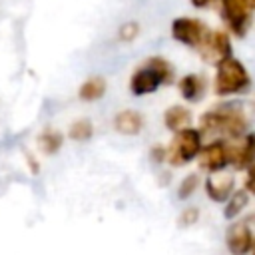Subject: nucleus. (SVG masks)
Here are the masks:
<instances>
[{
    "label": "nucleus",
    "instance_id": "f257e3e1",
    "mask_svg": "<svg viewBox=\"0 0 255 255\" xmlns=\"http://www.w3.org/2000/svg\"><path fill=\"white\" fill-rule=\"evenodd\" d=\"M247 129V116L239 104H223L199 118L201 135H225V137H241Z\"/></svg>",
    "mask_w": 255,
    "mask_h": 255
},
{
    "label": "nucleus",
    "instance_id": "f03ea898",
    "mask_svg": "<svg viewBox=\"0 0 255 255\" xmlns=\"http://www.w3.org/2000/svg\"><path fill=\"white\" fill-rule=\"evenodd\" d=\"M175 78L171 64L161 56L147 58L129 78V92L133 96H147L153 94L159 86L171 84Z\"/></svg>",
    "mask_w": 255,
    "mask_h": 255
},
{
    "label": "nucleus",
    "instance_id": "7ed1b4c3",
    "mask_svg": "<svg viewBox=\"0 0 255 255\" xmlns=\"http://www.w3.org/2000/svg\"><path fill=\"white\" fill-rule=\"evenodd\" d=\"M251 86V78L247 68L233 56L221 60L215 64V80H213V92L217 96H235L247 92Z\"/></svg>",
    "mask_w": 255,
    "mask_h": 255
},
{
    "label": "nucleus",
    "instance_id": "20e7f679",
    "mask_svg": "<svg viewBox=\"0 0 255 255\" xmlns=\"http://www.w3.org/2000/svg\"><path fill=\"white\" fill-rule=\"evenodd\" d=\"M201 137H203L201 131L191 126L177 131L175 137L171 139V145L167 147V161L177 167V165H185L191 159H195L203 147Z\"/></svg>",
    "mask_w": 255,
    "mask_h": 255
},
{
    "label": "nucleus",
    "instance_id": "39448f33",
    "mask_svg": "<svg viewBox=\"0 0 255 255\" xmlns=\"http://www.w3.org/2000/svg\"><path fill=\"white\" fill-rule=\"evenodd\" d=\"M209 34H211V30L201 20H197V18L181 16V18H175L171 22V36H173V40H177L179 44L189 46V48L203 50V46L209 40Z\"/></svg>",
    "mask_w": 255,
    "mask_h": 255
},
{
    "label": "nucleus",
    "instance_id": "423d86ee",
    "mask_svg": "<svg viewBox=\"0 0 255 255\" xmlns=\"http://www.w3.org/2000/svg\"><path fill=\"white\" fill-rule=\"evenodd\" d=\"M221 14L227 22V28L235 36H245L251 24V2L249 0H219Z\"/></svg>",
    "mask_w": 255,
    "mask_h": 255
},
{
    "label": "nucleus",
    "instance_id": "0eeeda50",
    "mask_svg": "<svg viewBox=\"0 0 255 255\" xmlns=\"http://www.w3.org/2000/svg\"><path fill=\"white\" fill-rule=\"evenodd\" d=\"M197 157L201 169L209 173L223 171L227 165H231V143L227 139H213L201 147Z\"/></svg>",
    "mask_w": 255,
    "mask_h": 255
},
{
    "label": "nucleus",
    "instance_id": "6e6552de",
    "mask_svg": "<svg viewBox=\"0 0 255 255\" xmlns=\"http://www.w3.org/2000/svg\"><path fill=\"white\" fill-rule=\"evenodd\" d=\"M255 243L253 229L249 225V219H239L231 223L225 231V245L231 255H249L251 247Z\"/></svg>",
    "mask_w": 255,
    "mask_h": 255
},
{
    "label": "nucleus",
    "instance_id": "1a4fd4ad",
    "mask_svg": "<svg viewBox=\"0 0 255 255\" xmlns=\"http://www.w3.org/2000/svg\"><path fill=\"white\" fill-rule=\"evenodd\" d=\"M235 191V177L231 173L225 171H217V173H209L205 179V193L211 201L215 203H223L231 197V193Z\"/></svg>",
    "mask_w": 255,
    "mask_h": 255
},
{
    "label": "nucleus",
    "instance_id": "9d476101",
    "mask_svg": "<svg viewBox=\"0 0 255 255\" xmlns=\"http://www.w3.org/2000/svg\"><path fill=\"white\" fill-rule=\"evenodd\" d=\"M255 163V131H249L239 137L237 143H231V165L235 169H247Z\"/></svg>",
    "mask_w": 255,
    "mask_h": 255
},
{
    "label": "nucleus",
    "instance_id": "9b49d317",
    "mask_svg": "<svg viewBox=\"0 0 255 255\" xmlns=\"http://www.w3.org/2000/svg\"><path fill=\"white\" fill-rule=\"evenodd\" d=\"M205 58H211L215 64L231 56V38L225 30H213L209 34L207 44L203 46Z\"/></svg>",
    "mask_w": 255,
    "mask_h": 255
},
{
    "label": "nucleus",
    "instance_id": "f8f14e48",
    "mask_svg": "<svg viewBox=\"0 0 255 255\" xmlns=\"http://www.w3.org/2000/svg\"><path fill=\"white\" fill-rule=\"evenodd\" d=\"M114 128L124 135H137L143 128V118L135 110H122L114 120Z\"/></svg>",
    "mask_w": 255,
    "mask_h": 255
},
{
    "label": "nucleus",
    "instance_id": "ddd939ff",
    "mask_svg": "<svg viewBox=\"0 0 255 255\" xmlns=\"http://www.w3.org/2000/svg\"><path fill=\"white\" fill-rule=\"evenodd\" d=\"M177 88H179V94L183 100L197 102V100H201V96L205 92V80L199 74H185L177 82Z\"/></svg>",
    "mask_w": 255,
    "mask_h": 255
},
{
    "label": "nucleus",
    "instance_id": "4468645a",
    "mask_svg": "<svg viewBox=\"0 0 255 255\" xmlns=\"http://www.w3.org/2000/svg\"><path fill=\"white\" fill-rule=\"evenodd\" d=\"M163 124L169 131H181L191 126V112L183 106H171L163 114Z\"/></svg>",
    "mask_w": 255,
    "mask_h": 255
},
{
    "label": "nucleus",
    "instance_id": "2eb2a0df",
    "mask_svg": "<svg viewBox=\"0 0 255 255\" xmlns=\"http://www.w3.org/2000/svg\"><path fill=\"white\" fill-rule=\"evenodd\" d=\"M106 80L102 76H92L88 80L82 82V86L78 88V98L82 102H96V100H102L104 94H106Z\"/></svg>",
    "mask_w": 255,
    "mask_h": 255
},
{
    "label": "nucleus",
    "instance_id": "dca6fc26",
    "mask_svg": "<svg viewBox=\"0 0 255 255\" xmlns=\"http://www.w3.org/2000/svg\"><path fill=\"white\" fill-rule=\"evenodd\" d=\"M38 145H40V149H42L46 155H54V153H58V151L62 149V145H64V135H62V131H58V129H54V128H46V129H42L40 135H38Z\"/></svg>",
    "mask_w": 255,
    "mask_h": 255
},
{
    "label": "nucleus",
    "instance_id": "f3484780",
    "mask_svg": "<svg viewBox=\"0 0 255 255\" xmlns=\"http://www.w3.org/2000/svg\"><path fill=\"white\" fill-rule=\"evenodd\" d=\"M247 203H249V191H247V189L233 191L231 197L225 201V207H223L225 219H235V217H239L241 211L247 207Z\"/></svg>",
    "mask_w": 255,
    "mask_h": 255
},
{
    "label": "nucleus",
    "instance_id": "a211bd4d",
    "mask_svg": "<svg viewBox=\"0 0 255 255\" xmlns=\"http://www.w3.org/2000/svg\"><path fill=\"white\" fill-rule=\"evenodd\" d=\"M92 135H94V124L88 118H80V120L72 122L70 128H68V137L72 141H80L82 143V141L92 139Z\"/></svg>",
    "mask_w": 255,
    "mask_h": 255
},
{
    "label": "nucleus",
    "instance_id": "6ab92c4d",
    "mask_svg": "<svg viewBox=\"0 0 255 255\" xmlns=\"http://www.w3.org/2000/svg\"><path fill=\"white\" fill-rule=\"evenodd\" d=\"M197 185H199V175H197V173H189V175H185V177L181 179L179 187H177V197H179V199H187V197H191V195L195 193Z\"/></svg>",
    "mask_w": 255,
    "mask_h": 255
},
{
    "label": "nucleus",
    "instance_id": "aec40b11",
    "mask_svg": "<svg viewBox=\"0 0 255 255\" xmlns=\"http://www.w3.org/2000/svg\"><path fill=\"white\" fill-rule=\"evenodd\" d=\"M137 36H139V24L133 22V20H128V22L122 24L120 30H118V38H120L122 42H131V40H135Z\"/></svg>",
    "mask_w": 255,
    "mask_h": 255
},
{
    "label": "nucleus",
    "instance_id": "412c9836",
    "mask_svg": "<svg viewBox=\"0 0 255 255\" xmlns=\"http://www.w3.org/2000/svg\"><path fill=\"white\" fill-rule=\"evenodd\" d=\"M197 219H199V209L197 207H185L179 213L177 223H179V227H191V225L197 223Z\"/></svg>",
    "mask_w": 255,
    "mask_h": 255
},
{
    "label": "nucleus",
    "instance_id": "4be33fe9",
    "mask_svg": "<svg viewBox=\"0 0 255 255\" xmlns=\"http://www.w3.org/2000/svg\"><path fill=\"white\" fill-rule=\"evenodd\" d=\"M245 171H247V177H245V189H247L251 195H255V163H251Z\"/></svg>",
    "mask_w": 255,
    "mask_h": 255
},
{
    "label": "nucleus",
    "instance_id": "5701e85b",
    "mask_svg": "<svg viewBox=\"0 0 255 255\" xmlns=\"http://www.w3.org/2000/svg\"><path fill=\"white\" fill-rule=\"evenodd\" d=\"M151 159H153L155 163L165 161V159H167V147H159V145H155V147L151 149Z\"/></svg>",
    "mask_w": 255,
    "mask_h": 255
},
{
    "label": "nucleus",
    "instance_id": "b1692460",
    "mask_svg": "<svg viewBox=\"0 0 255 255\" xmlns=\"http://www.w3.org/2000/svg\"><path fill=\"white\" fill-rule=\"evenodd\" d=\"M189 2H191L195 8H207V6H209L213 0H189Z\"/></svg>",
    "mask_w": 255,
    "mask_h": 255
},
{
    "label": "nucleus",
    "instance_id": "393cba45",
    "mask_svg": "<svg viewBox=\"0 0 255 255\" xmlns=\"http://www.w3.org/2000/svg\"><path fill=\"white\" fill-rule=\"evenodd\" d=\"M249 255H255V243H253V247H251V251H249Z\"/></svg>",
    "mask_w": 255,
    "mask_h": 255
},
{
    "label": "nucleus",
    "instance_id": "a878e982",
    "mask_svg": "<svg viewBox=\"0 0 255 255\" xmlns=\"http://www.w3.org/2000/svg\"><path fill=\"white\" fill-rule=\"evenodd\" d=\"M249 2H251V6H253V8H255V0H249Z\"/></svg>",
    "mask_w": 255,
    "mask_h": 255
}]
</instances>
